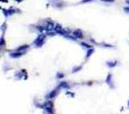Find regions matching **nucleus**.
<instances>
[{"mask_svg":"<svg viewBox=\"0 0 129 114\" xmlns=\"http://www.w3.org/2000/svg\"><path fill=\"white\" fill-rule=\"evenodd\" d=\"M126 4H127V5H129V0H126Z\"/></svg>","mask_w":129,"mask_h":114,"instance_id":"nucleus-21","label":"nucleus"},{"mask_svg":"<svg viewBox=\"0 0 129 114\" xmlns=\"http://www.w3.org/2000/svg\"><path fill=\"white\" fill-rule=\"evenodd\" d=\"M89 1H94V0H83V2H89Z\"/></svg>","mask_w":129,"mask_h":114,"instance_id":"nucleus-20","label":"nucleus"},{"mask_svg":"<svg viewBox=\"0 0 129 114\" xmlns=\"http://www.w3.org/2000/svg\"><path fill=\"white\" fill-rule=\"evenodd\" d=\"M58 34H61V35H63V37H66L67 34H68V32H67L66 30H63V29H61V30L58 31Z\"/></svg>","mask_w":129,"mask_h":114,"instance_id":"nucleus-13","label":"nucleus"},{"mask_svg":"<svg viewBox=\"0 0 129 114\" xmlns=\"http://www.w3.org/2000/svg\"><path fill=\"white\" fill-rule=\"evenodd\" d=\"M1 47H5V39H4V37H1Z\"/></svg>","mask_w":129,"mask_h":114,"instance_id":"nucleus-17","label":"nucleus"},{"mask_svg":"<svg viewBox=\"0 0 129 114\" xmlns=\"http://www.w3.org/2000/svg\"><path fill=\"white\" fill-rule=\"evenodd\" d=\"M81 46H83L84 48H87V49H89V48H92V46L88 45V43H86V42H81Z\"/></svg>","mask_w":129,"mask_h":114,"instance_id":"nucleus-14","label":"nucleus"},{"mask_svg":"<svg viewBox=\"0 0 129 114\" xmlns=\"http://www.w3.org/2000/svg\"><path fill=\"white\" fill-rule=\"evenodd\" d=\"M93 53H94V49H93V48H89V49L87 50V54H86V58H89Z\"/></svg>","mask_w":129,"mask_h":114,"instance_id":"nucleus-12","label":"nucleus"},{"mask_svg":"<svg viewBox=\"0 0 129 114\" xmlns=\"http://www.w3.org/2000/svg\"><path fill=\"white\" fill-rule=\"evenodd\" d=\"M28 48H30V46L28 45H23V46H20V47H18L16 50H19V51H26Z\"/></svg>","mask_w":129,"mask_h":114,"instance_id":"nucleus-8","label":"nucleus"},{"mask_svg":"<svg viewBox=\"0 0 129 114\" xmlns=\"http://www.w3.org/2000/svg\"><path fill=\"white\" fill-rule=\"evenodd\" d=\"M57 78H58V79H61V78H63V73H58V74H57Z\"/></svg>","mask_w":129,"mask_h":114,"instance_id":"nucleus-16","label":"nucleus"},{"mask_svg":"<svg viewBox=\"0 0 129 114\" xmlns=\"http://www.w3.org/2000/svg\"><path fill=\"white\" fill-rule=\"evenodd\" d=\"M73 34H74L77 39H81V38H83V35H84V34H83V32H81V30H74V31H73Z\"/></svg>","mask_w":129,"mask_h":114,"instance_id":"nucleus-4","label":"nucleus"},{"mask_svg":"<svg viewBox=\"0 0 129 114\" xmlns=\"http://www.w3.org/2000/svg\"><path fill=\"white\" fill-rule=\"evenodd\" d=\"M58 88H63V89H69V84L67 83V82H65V81H62V82H60V83H59Z\"/></svg>","mask_w":129,"mask_h":114,"instance_id":"nucleus-7","label":"nucleus"},{"mask_svg":"<svg viewBox=\"0 0 129 114\" xmlns=\"http://www.w3.org/2000/svg\"><path fill=\"white\" fill-rule=\"evenodd\" d=\"M25 55V51H19V50H16V51H14V53H10V55L9 56L11 57V58H19V57H22Z\"/></svg>","mask_w":129,"mask_h":114,"instance_id":"nucleus-2","label":"nucleus"},{"mask_svg":"<svg viewBox=\"0 0 129 114\" xmlns=\"http://www.w3.org/2000/svg\"><path fill=\"white\" fill-rule=\"evenodd\" d=\"M81 68V66H77V67L73 68V71H71V72H73V73H76V72H78V71H79Z\"/></svg>","mask_w":129,"mask_h":114,"instance_id":"nucleus-15","label":"nucleus"},{"mask_svg":"<svg viewBox=\"0 0 129 114\" xmlns=\"http://www.w3.org/2000/svg\"><path fill=\"white\" fill-rule=\"evenodd\" d=\"M123 10H125L126 13H129V6H126V7H123Z\"/></svg>","mask_w":129,"mask_h":114,"instance_id":"nucleus-18","label":"nucleus"},{"mask_svg":"<svg viewBox=\"0 0 129 114\" xmlns=\"http://www.w3.org/2000/svg\"><path fill=\"white\" fill-rule=\"evenodd\" d=\"M107 83L108 84H110L111 87L113 88V84H112V74H109L107 78Z\"/></svg>","mask_w":129,"mask_h":114,"instance_id":"nucleus-9","label":"nucleus"},{"mask_svg":"<svg viewBox=\"0 0 129 114\" xmlns=\"http://www.w3.org/2000/svg\"><path fill=\"white\" fill-rule=\"evenodd\" d=\"M128 106H129V102H128Z\"/></svg>","mask_w":129,"mask_h":114,"instance_id":"nucleus-22","label":"nucleus"},{"mask_svg":"<svg viewBox=\"0 0 129 114\" xmlns=\"http://www.w3.org/2000/svg\"><path fill=\"white\" fill-rule=\"evenodd\" d=\"M48 107H53V103H52V100H47V102L42 105V108H48Z\"/></svg>","mask_w":129,"mask_h":114,"instance_id":"nucleus-6","label":"nucleus"},{"mask_svg":"<svg viewBox=\"0 0 129 114\" xmlns=\"http://www.w3.org/2000/svg\"><path fill=\"white\" fill-rule=\"evenodd\" d=\"M117 64H118V62H115V61H113V62H107V65L109 66V67H114Z\"/></svg>","mask_w":129,"mask_h":114,"instance_id":"nucleus-10","label":"nucleus"},{"mask_svg":"<svg viewBox=\"0 0 129 114\" xmlns=\"http://www.w3.org/2000/svg\"><path fill=\"white\" fill-rule=\"evenodd\" d=\"M44 39H45V34L41 33L40 35L34 40V45H35V47H42L43 43H44Z\"/></svg>","mask_w":129,"mask_h":114,"instance_id":"nucleus-1","label":"nucleus"},{"mask_svg":"<svg viewBox=\"0 0 129 114\" xmlns=\"http://www.w3.org/2000/svg\"><path fill=\"white\" fill-rule=\"evenodd\" d=\"M44 113H54V110H53V107H48V108H44V111H43Z\"/></svg>","mask_w":129,"mask_h":114,"instance_id":"nucleus-11","label":"nucleus"},{"mask_svg":"<svg viewBox=\"0 0 129 114\" xmlns=\"http://www.w3.org/2000/svg\"><path fill=\"white\" fill-rule=\"evenodd\" d=\"M59 89H60V88H57V89H54V90H52L51 92L48 95V97H49V98H54L55 96L59 94Z\"/></svg>","mask_w":129,"mask_h":114,"instance_id":"nucleus-5","label":"nucleus"},{"mask_svg":"<svg viewBox=\"0 0 129 114\" xmlns=\"http://www.w3.org/2000/svg\"><path fill=\"white\" fill-rule=\"evenodd\" d=\"M104 2H114V0H102Z\"/></svg>","mask_w":129,"mask_h":114,"instance_id":"nucleus-19","label":"nucleus"},{"mask_svg":"<svg viewBox=\"0 0 129 114\" xmlns=\"http://www.w3.org/2000/svg\"><path fill=\"white\" fill-rule=\"evenodd\" d=\"M54 26L55 24L53 22H45V31H48V32H50V31H54Z\"/></svg>","mask_w":129,"mask_h":114,"instance_id":"nucleus-3","label":"nucleus"}]
</instances>
